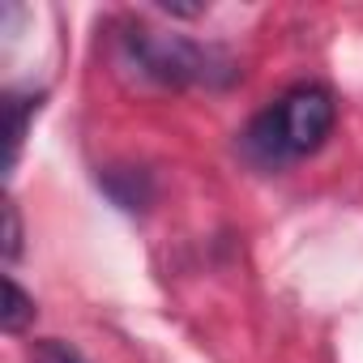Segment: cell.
Returning a JSON list of instances; mask_svg holds the SVG:
<instances>
[{"mask_svg":"<svg viewBox=\"0 0 363 363\" xmlns=\"http://www.w3.org/2000/svg\"><path fill=\"white\" fill-rule=\"evenodd\" d=\"M35 320V299L18 286V278L9 274L5 278V308H0V325H5V333H22L26 325Z\"/></svg>","mask_w":363,"mask_h":363,"instance_id":"obj_4","label":"cell"},{"mask_svg":"<svg viewBox=\"0 0 363 363\" xmlns=\"http://www.w3.org/2000/svg\"><path fill=\"white\" fill-rule=\"evenodd\" d=\"M120 65L162 90H189V86L223 90L240 77V65L223 48L197 43L184 35H167V30H150V26H128L120 35Z\"/></svg>","mask_w":363,"mask_h":363,"instance_id":"obj_2","label":"cell"},{"mask_svg":"<svg viewBox=\"0 0 363 363\" xmlns=\"http://www.w3.org/2000/svg\"><path fill=\"white\" fill-rule=\"evenodd\" d=\"M39 103H43V94H18V90L5 94V120H9V171H13V162H18V154H22V141H26V128H30V116L39 111Z\"/></svg>","mask_w":363,"mask_h":363,"instance_id":"obj_3","label":"cell"},{"mask_svg":"<svg viewBox=\"0 0 363 363\" xmlns=\"http://www.w3.org/2000/svg\"><path fill=\"white\" fill-rule=\"evenodd\" d=\"M5 257L9 261L22 257V218H18V206L13 201L5 206Z\"/></svg>","mask_w":363,"mask_h":363,"instance_id":"obj_6","label":"cell"},{"mask_svg":"<svg viewBox=\"0 0 363 363\" xmlns=\"http://www.w3.org/2000/svg\"><path fill=\"white\" fill-rule=\"evenodd\" d=\"M337 124V103L325 86H291L278 103H269L265 111L252 116V124L244 128V154L257 167H286L295 158L316 154L329 133Z\"/></svg>","mask_w":363,"mask_h":363,"instance_id":"obj_1","label":"cell"},{"mask_svg":"<svg viewBox=\"0 0 363 363\" xmlns=\"http://www.w3.org/2000/svg\"><path fill=\"white\" fill-rule=\"evenodd\" d=\"M26 363H86V359H82L77 346H69L60 337H43V342L30 346V359Z\"/></svg>","mask_w":363,"mask_h":363,"instance_id":"obj_5","label":"cell"}]
</instances>
